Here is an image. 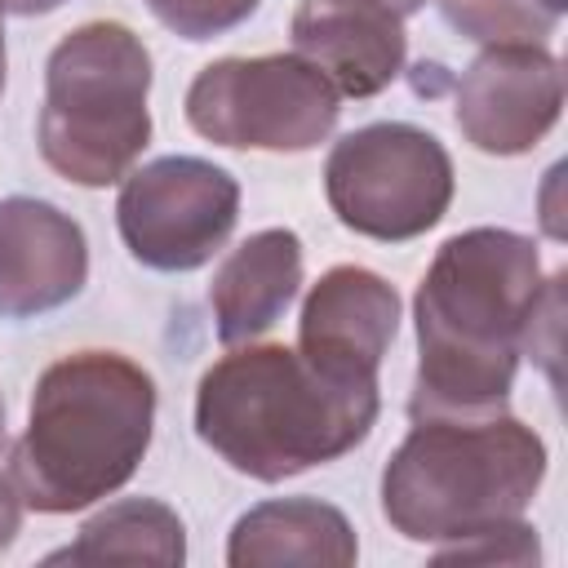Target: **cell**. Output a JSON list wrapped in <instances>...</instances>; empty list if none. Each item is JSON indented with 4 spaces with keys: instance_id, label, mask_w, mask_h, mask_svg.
<instances>
[{
    "instance_id": "6da1fadb",
    "label": "cell",
    "mask_w": 568,
    "mask_h": 568,
    "mask_svg": "<svg viewBox=\"0 0 568 568\" xmlns=\"http://www.w3.org/2000/svg\"><path fill=\"white\" fill-rule=\"evenodd\" d=\"M541 288V257L528 235L506 226L448 235L413 297L417 377L408 417L506 413Z\"/></svg>"
},
{
    "instance_id": "7a4b0ae2",
    "label": "cell",
    "mask_w": 568,
    "mask_h": 568,
    "mask_svg": "<svg viewBox=\"0 0 568 568\" xmlns=\"http://www.w3.org/2000/svg\"><path fill=\"white\" fill-rule=\"evenodd\" d=\"M377 408V382L328 377L284 342H240L195 386V435L231 470L280 484L359 448Z\"/></svg>"
},
{
    "instance_id": "3957f363",
    "label": "cell",
    "mask_w": 568,
    "mask_h": 568,
    "mask_svg": "<svg viewBox=\"0 0 568 568\" xmlns=\"http://www.w3.org/2000/svg\"><path fill=\"white\" fill-rule=\"evenodd\" d=\"M155 430V382L120 351H75L36 377L9 479L22 506L71 515L120 493Z\"/></svg>"
},
{
    "instance_id": "277c9868",
    "label": "cell",
    "mask_w": 568,
    "mask_h": 568,
    "mask_svg": "<svg viewBox=\"0 0 568 568\" xmlns=\"http://www.w3.org/2000/svg\"><path fill=\"white\" fill-rule=\"evenodd\" d=\"M546 479V444L510 413L422 417L382 470V515L408 541H462L524 519Z\"/></svg>"
},
{
    "instance_id": "5b68a950",
    "label": "cell",
    "mask_w": 568,
    "mask_h": 568,
    "mask_svg": "<svg viewBox=\"0 0 568 568\" xmlns=\"http://www.w3.org/2000/svg\"><path fill=\"white\" fill-rule=\"evenodd\" d=\"M151 53L124 22L67 31L44 62L40 155L75 186L124 182L151 142Z\"/></svg>"
},
{
    "instance_id": "8992f818",
    "label": "cell",
    "mask_w": 568,
    "mask_h": 568,
    "mask_svg": "<svg viewBox=\"0 0 568 568\" xmlns=\"http://www.w3.org/2000/svg\"><path fill=\"white\" fill-rule=\"evenodd\" d=\"M324 195L346 231L404 244L448 213L453 160L435 133L404 120H377L333 142Z\"/></svg>"
},
{
    "instance_id": "52a82bcc",
    "label": "cell",
    "mask_w": 568,
    "mask_h": 568,
    "mask_svg": "<svg viewBox=\"0 0 568 568\" xmlns=\"http://www.w3.org/2000/svg\"><path fill=\"white\" fill-rule=\"evenodd\" d=\"M342 115V93L297 53L217 58L186 89V124L235 151H311Z\"/></svg>"
},
{
    "instance_id": "ba28073f",
    "label": "cell",
    "mask_w": 568,
    "mask_h": 568,
    "mask_svg": "<svg viewBox=\"0 0 568 568\" xmlns=\"http://www.w3.org/2000/svg\"><path fill=\"white\" fill-rule=\"evenodd\" d=\"M240 222V182L200 155H160L129 169L115 226L124 248L151 271H195L231 240Z\"/></svg>"
},
{
    "instance_id": "9c48e42d",
    "label": "cell",
    "mask_w": 568,
    "mask_h": 568,
    "mask_svg": "<svg viewBox=\"0 0 568 568\" xmlns=\"http://www.w3.org/2000/svg\"><path fill=\"white\" fill-rule=\"evenodd\" d=\"M457 129L484 155L532 151L564 111V71L546 44H488L457 80Z\"/></svg>"
},
{
    "instance_id": "30bf717a",
    "label": "cell",
    "mask_w": 568,
    "mask_h": 568,
    "mask_svg": "<svg viewBox=\"0 0 568 568\" xmlns=\"http://www.w3.org/2000/svg\"><path fill=\"white\" fill-rule=\"evenodd\" d=\"M399 328V293L368 266L324 271L297 315V351L328 377L377 382Z\"/></svg>"
},
{
    "instance_id": "8fae6325",
    "label": "cell",
    "mask_w": 568,
    "mask_h": 568,
    "mask_svg": "<svg viewBox=\"0 0 568 568\" xmlns=\"http://www.w3.org/2000/svg\"><path fill=\"white\" fill-rule=\"evenodd\" d=\"M89 280L84 226L49 200H0V320H31L67 306Z\"/></svg>"
},
{
    "instance_id": "7c38bea8",
    "label": "cell",
    "mask_w": 568,
    "mask_h": 568,
    "mask_svg": "<svg viewBox=\"0 0 568 568\" xmlns=\"http://www.w3.org/2000/svg\"><path fill=\"white\" fill-rule=\"evenodd\" d=\"M293 53L306 58L342 98H373L408 53L404 18L359 0H302L288 22Z\"/></svg>"
},
{
    "instance_id": "4fadbf2b",
    "label": "cell",
    "mask_w": 568,
    "mask_h": 568,
    "mask_svg": "<svg viewBox=\"0 0 568 568\" xmlns=\"http://www.w3.org/2000/svg\"><path fill=\"white\" fill-rule=\"evenodd\" d=\"M302 288V240L288 226H266L240 240L209 284V306L222 346L262 337Z\"/></svg>"
},
{
    "instance_id": "5bb4252c",
    "label": "cell",
    "mask_w": 568,
    "mask_h": 568,
    "mask_svg": "<svg viewBox=\"0 0 568 568\" xmlns=\"http://www.w3.org/2000/svg\"><path fill=\"white\" fill-rule=\"evenodd\" d=\"M359 555L351 519L320 497H275L244 510L226 541L231 568H271V564H306V568H351Z\"/></svg>"
},
{
    "instance_id": "9a60e30c",
    "label": "cell",
    "mask_w": 568,
    "mask_h": 568,
    "mask_svg": "<svg viewBox=\"0 0 568 568\" xmlns=\"http://www.w3.org/2000/svg\"><path fill=\"white\" fill-rule=\"evenodd\" d=\"M186 559V528L173 506L155 497H124L84 519L71 546L53 550L49 564H155L178 568Z\"/></svg>"
},
{
    "instance_id": "2e32d148",
    "label": "cell",
    "mask_w": 568,
    "mask_h": 568,
    "mask_svg": "<svg viewBox=\"0 0 568 568\" xmlns=\"http://www.w3.org/2000/svg\"><path fill=\"white\" fill-rule=\"evenodd\" d=\"M444 22L475 44H546L559 13L541 0H439Z\"/></svg>"
},
{
    "instance_id": "e0dca14e",
    "label": "cell",
    "mask_w": 568,
    "mask_h": 568,
    "mask_svg": "<svg viewBox=\"0 0 568 568\" xmlns=\"http://www.w3.org/2000/svg\"><path fill=\"white\" fill-rule=\"evenodd\" d=\"M262 0H146V9L182 40H213L240 27Z\"/></svg>"
},
{
    "instance_id": "ac0fdd59",
    "label": "cell",
    "mask_w": 568,
    "mask_h": 568,
    "mask_svg": "<svg viewBox=\"0 0 568 568\" xmlns=\"http://www.w3.org/2000/svg\"><path fill=\"white\" fill-rule=\"evenodd\" d=\"M439 564L448 559H462V564H537L541 550H537V528H528L524 519H506L497 528H484L475 537H462V541H448L435 550Z\"/></svg>"
},
{
    "instance_id": "d6986e66",
    "label": "cell",
    "mask_w": 568,
    "mask_h": 568,
    "mask_svg": "<svg viewBox=\"0 0 568 568\" xmlns=\"http://www.w3.org/2000/svg\"><path fill=\"white\" fill-rule=\"evenodd\" d=\"M18 528H22V493L9 475H0V555L13 546Z\"/></svg>"
},
{
    "instance_id": "ffe728a7",
    "label": "cell",
    "mask_w": 568,
    "mask_h": 568,
    "mask_svg": "<svg viewBox=\"0 0 568 568\" xmlns=\"http://www.w3.org/2000/svg\"><path fill=\"white\" fill-rule=\"evenodd\" d=\"M58 4H67V0H0V9H9V13H22V18H36V13H53Z\"/></svg>"
},
{
    "instance_id": "44dd1931",
    "label": "cell",
    "mask_w": 568,
    "mask_h": 568,
    "mask_svg": "<svg viewBox=\"0 0 568 568\" xmlns=\"http://www.w3.org/2000/svg\"><path fill=\"white\" fill-rule=\"evenodd\" d=\"M359 4H377V9H386V13H395V18H408V13H417L426 0H359Z\"/></svg>"
},
{
    "instance_id": "7402d4cb",
    "label": "cell",
    "mask_w": 568,
    "mask_h": 568,
    "mask_svg": "<svg viewBox=\"0 0 568 568\" xmlns=\"http://www.w3.org/2000/svg\"><path fill=\"white\" fill-rule=\"evenodd\" d=\"M4 71H9V53H4V9H0V93H4Z\"/></svg>"
},
{
    "instance_id": "603a6c76",
    "label": "cell",
    "mask_w": 568,
    "mask_h": 568,
    "mask_svg": "<svg viewBox=\"0 0 568 568\" xmlns=\"http://www.w3.org/2000/svg\"><path fill=\"white\" fill-rule=\"evenodd\" d=\"M541 4H546L550 13H564V9H568V0H541Z\"/></svg>"
},
{
    "instance_id": "cb8c5ba5",
    "label": "cell",
    "mask_w": 568,
    "mask_h": 568,
    "mask_svg": "<svg viewBox=\"0 0 568 568\" xmlns=\"http://www.w3.org/2000/svg\"><path fill=\"white\" fill-rule=\"evenodd\" d=\"M0 448H4V395H0Z\"/></svg>"
}]
</instances>
